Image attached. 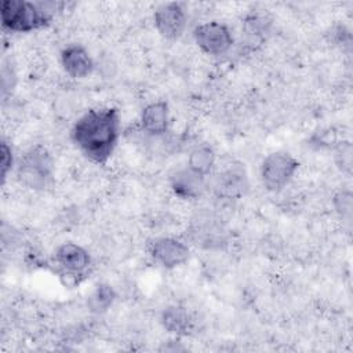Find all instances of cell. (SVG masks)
<instances>
[{"instance_id":"cell-3","label":"cell","mask_w":353,"mask_h":353,"mask_svg":"<svg viewBox=\"0 0 353 353\" xmlns=\"http://www.w3.org/2000/svg\"><path fill=\"white\" fill-rule=\"evenodd\" d=\"M18 181L30 189H46L54 176V161L50 152L36 145L28 149L17 165Z\"/></svg>"},{"instance_id":"cell-1","label":"cell","mask_w":353,"mask_h":353,"mask_svg":"<svg viewBox=\"0 0 353 353\" xmlns=\"http://www.w3.org/2000/svg\"><path fill=\"white\" fill-rule=\"evenodd\" d=\"M120 113L116 108H95L81 114L72 127V141L97 164H105L120 138Z\"/></svg>"},{"instance_id":"cell-17","label":"cell","mask_w":353,"mask_h":353,"mask_svg":"<svg viewBox=\"0 0 353 353\" xmlns=\"http://www.w3.org/2000/svg\"><path fill=\"white\" fill-rule=\"evenodd\" d=\"M0 153H1V178H3V181H6L8 172L12 170V164H14L12 149L6 141L1 142Z\"/></svg>"},{"instance_id":"cell-14","label":"cell","mask_w":353,"mask_h":353,"mask_svg":"<svg viewBox=\"0 0 353 353\" xmlns=\"http://www.w3.org/2000/svg\"><path fill=\"white\" fill-rule=\"evenodd\" d=\"M215 152L210 145H199L190 150L188 157V167L207 176L215 165Z\"/></svg>"},{"instance_id":"cell-15","label":"cell","mask_w":353,"mask_h":353,"mask_svg":"<svg viewBox=\"0 0 353 353\" xmlns=\"http://www.w3.org/2000/svg\"><path fill=\"white\" fill-rule=\"evenodd\" d=\"M116 292L109 284H98L90 294L87 305L92 313L106 312L114 302Z\"/></svg>"},{"instance_id":"cell-9","label":"cell","mask_w":353,"mask_h":353,"mask_svg":"<svg viewBox=\"0 0 353 353\" xmlns=\"http://www.w3.org/2000/svg\"><path fill=\"white\" fill-rule=\"evenodd\" d=\"M216 196L223 199H239L248 188L247 172L241 164H230L216 174L212 183Z\"/></svg>"},{"instance_id":"cell-4","label":"cell","mask_w":353,"mask_h":353,"mask_svg":"<svg viewBox=\"0 0 353 353\" xmlns=\"http://www.w3.org/2000/svg\"><path fill=\"white\" fill-rule=\"evenodd\" d=\"M299 168L298 160L287 152H273L268 154L259 170L263 186L270 192L284 189Z\"/></svg>"},{"instance_id":"cell-16","label":"cell","mask_w":353,"mask_h":353,"mask_svg":"<svg viewBox=\"0 0 353 353\" xmlns=\"http://www.w3.org/2000/svg\"><path fill=\"white\" fill-rule=\"evenodd\" d=\"M334 204H335V210L342 216H350V212H352V194H350V192H347V190L339 192L334 197Z\"/></svg>"},{"instance_id":"cell-6","label":"cell","mask_w":353,"mask_h":353,"mask_svg":"<svg viewBox=\"0 0 353 353\" xmlns=\"http://www.w3.org/2000/svg\"><path fill=\"white\" fill-rule=\"evenodd\" d=\"M193 39L203 52L214 57L225 55L233 46L230 29L218 21L197 25L193 30Z\"/></svg>"},{"instance_id":"cell-8","label":"cell","mask_w":353,"mask_h":353,"mask_svg":"<svg viewBox=\"0 0 353 353\" xmlns=\"http://www.w3.org/2000/svg\"><path fill=\"white\" fill-rule=\"evenodd\" d=\"M154 26L157 32L168 40H176L186 28L188 15L181 3H164L154 11Z\"/></svg>"},{"instance_id":"cell-12","label":"cell","mask_w":353,"mask_h":353,"mask_svg":"<svg viewBox=\"0 0 353 353\" xmlns=\"http://www.w3.org/2000/svg\"><path fill=\"white\" fill-rule=\"evenodd\" d=\"M61 63L65 72L74 79L88 77L94 70V61L91 55L79 44H72L62 50Z\"/></svg>"},{"instance_id":"cell-5","label":"cell","mask_w":353,"mask_h":353,"mask_svg":"<svg viewBox=\"0 0 353 353\" xmlns=\"http://www.w3.org/2000/svg\"><path fill=\"white\" fill-rule=\"evenodd\" d=\"M54 263L62 279L79 284L80 279L88 273L91 256L81 245L76 243H63L54 252Z\"/></svg>"},{"instance_id":"cell-11","label":"cell","mask_w":353,"mask_h":353,"mask_svg":"<svg viewBox=\"0 0 353 353\" xmlns=\"http://www.w3.org/2000/svg\"><path fill=\"white\" fill-rule=\"evenodd\" d=\"M141 128L150 137H161L168 131L170 108L165 101H156L146 105L139 117Z\"/></svg>"},{"instance_id":"cell-10","label":"cell","mask_w":353,"mask_h":353,"mask_svg":"<svg viewBox=\"0 0 353 353\" xmlns=\"http://www.w3.org/2000/svg\"><path fill=\"white\" fill-rule=\"evenodd\" d=\"M170 185L175 196L185 200L199 199L205 189V176L190 167L179 168L170 176Z\"/></svg>"},{"instance_id":"cell-7","label":"cell","mask_w":353,"mask_h":353,"mask_svg":"<svg viewBox=\"0 0 353 353\" xmlns=\"http://www.w3.org/2000/svg\"><path fill=\"white\" fill-rule=\"evenodd\" d=\"M149 255L159 266L174 269L188 262L189 247L174 237H159L149 244Z\"/></svg>"},{"instance_id":"cell-2","label":"cell","mask_w":353,"mask_h":353,"mask_svg":"<svg viewBox=\"0 0 353 353\" xmlns=\"http://www.w3.org/2000/svg\"><path fill=\"white\" fill-rule=\"evenodd\" d=\"M57 6L52 1L4 0L0 11L1 25L4 29L15 33H29L41 29L52 21Z\"/></svg>"},{"instance_id":"cell-13","label":"cell","mask_w":353,"mask_h":353,"mask_svg":"<svg viewBox=\"0 0 353 353\" xmlns=\"http://www.w3.org/2000/svg\"><path fill=\"white\" fill-rule=\"evenodd\" d=\"M163 327L174 335H188L192 330V316L183 306H168L161 314Z\"/></svg>"}]
</instances>
